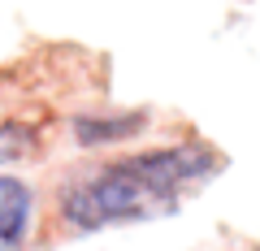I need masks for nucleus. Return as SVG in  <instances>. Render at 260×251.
<instances>
[{
  "mask_svg": "<svg viewBox=\"0 0 260 251\" xmlns=\"http://www.w3.org/2000/svg\"><path fill=\"white\" fill-rule=\"evenodd\" d=\"M143 130V117H126V121H95L83 117L78 121V139L83 143H104V139H130V134Z\"/></svg>",
  "mask_w": 260,
  "mask_h": 251,
  "instance_id": "obj_3",
  "label": "nucleus"
},
{
  "mask_svg": "<svg viewBox=\"0 0 260 251\" xmlns=\"http://www.w3.org/2000/svg\"><path fill=\"white\" fill-rule=\"evenodd\" d=\"M221 165L213 148L186 143V148H160L143 156H126L104 165L100 173L65 186L61 217L78 230H104V225L148 221L156 212H169L191 182L208 177Z\"/></svg>",
  "mask_w": 260,
  "mask_h": 251,
  "instance_id": "obj_1",
  "label": "nucleus"
},
{
  "mask_svg": "<svg viewBox=\"0 0 260 251\" xmlns=\"http://www.w3.org/2000/svg\"><path fill=\"white\" fill-rule=\"evenodd\" d=\"M30 225V191L18 177H0V251L22 242Z\"/></svg>",
  "mask_w": 260,
  "mask_h": 251,
  "instance_id": "obj_2",
  "label": "nucleus"
}]
</instances>
